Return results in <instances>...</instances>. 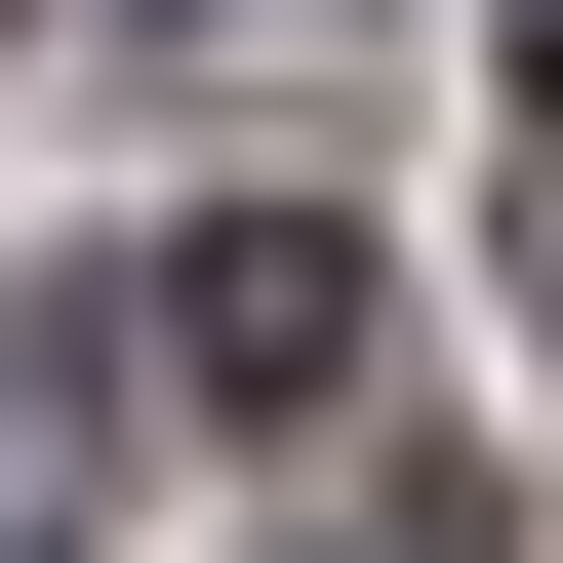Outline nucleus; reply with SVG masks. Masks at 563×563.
<instances>
[{
	"instance_id": "nucleus-1",
	"label": "nucleus",
	"mask_w": 563,
	"mask_h": 563,
	"mask_svg": "<svg viewBox=\"0 0 563 563\" xmlns=\"http://www.w3.org/2000/svg\"><path fill=\"white\" fill-rule=\"evenodd\" d=\"M121 322H162V402H242V443H322V402H363V242H322V201H201Z\"/></svg>"
},
{
	"instance_id": "nucleus-2",
	"label": "nucleus",
	"mask_w": 563,
	"mask_h": 563,
	"mask_svg": "<svg viewBox=\"0 0 563 563\" xmlns=\"http://www.w3.org/2000/svg\"><path fill=\"white\" fill-rule=\"evenodd\" d=\"M121 523V363H81V322H0V563H81Z\"/></svg>"
},
{
	"instance_id": "nucleus-3",
	"label": "nucleus",
	"mask_w": 563,
	"mask_h": 563,
	"mask_svg": "<svg viewBox=\"0 0 563 563\" xmlns=\"http://www.w3.org/2000/svg\"><path fill=\"white\" fill-rule=\"evenodd\" d=\"M322 563H483V483H443V443H402V483H322Z\"/></svg>"
},
{
	"instance_id": "nucleus-4",
	"label": "nucleus",
	"mask_w": 563,
	"mask_h": 563,
	"mask_svg": "<svg viewBox=\"0 0 563 563\" xmlns=\"http://www.w3.org/2000/svg\"><path fill=\"white\" fill-rule=\"evenodd\" d=\"M523 242H563V201H523Z\"/></svg>"
},
{
	"instance_id": "nucleus-5",
	"label": "nucleus",
	"mask_w": 563,
	"mask_h": 563,
	"mask_svg": "<svg viewBox=\"0 0 563 563\" xmlns=\"http://www.w3.org/2000/svg\"><path fill=\"white\" fill-rule=\"evenodd\" d=\"M523 41H563V0H523Z\"/></svg>"
}]
</instances>
